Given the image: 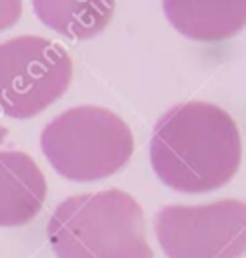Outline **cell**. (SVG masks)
Here are the masks:
<instances>
[{"mask_svg":"<svg viewBox=\"0 0 246 258\" xmlns=\"http://www.w3.org/2000/svg\"><path fill=\"white\" fill-rule=\"evenodd\" d=\"M46 179L24 151H0V226H22L42 208Z\"/></svg>","mask_w":246,"mask_h":258,"instance_id":"8992f818","label":"cell"},{"mask_svg":"<svg viewBox=\"0 0 246 258\" xmlns=\"http://www.w3.org/2000/svg\"><path fill=\"white\" fill-rule=\"evenodd\" d=\"M56 258H153L143 210L121 189L60 202L46 226Z\"/></svg>","mask_w":246,"mask_h":258,"instance_id":"7a4b0ae2","label":"cell"},{"mask_svg":"<svg viewBox=\"0 0 246 258\" xmlns=\"http://www.w3.org/2000/svg\"><path fill=\"white\" fill-rule=\"evenodd\" d=\"M40 147L56 173L71 181H99L127 165L133 153L129 125L113 111L79 105L46 123Z\"/></svg>","mask_w":246,"mask_h":258,"instance_id":"3957f363","label":"cell"},{"mask_svg":"<svg viewBox=\"0 0 246 258\" xmlns=\"http://www.w3.org/2000/svg\"><path fill=\"white\" fill-rule=\"evenodd\" d=\"M36 18L73 40L99 34L111 20L115 0H32Z\"/></svg>","mask_w":246,"mask_h":258,"instance_id":"ba28073f","label":"cell"},{"mask_svg":"<svg viewBox=\"0 0 246 258\" xmlns=\"http://www.w3.org/2000/svg\"><path fill=\"white\" fill-rule=\"evenodd\" d=\"M155 234L167 258H240L246 252V202L165 206Z\"/></svg>","mask_w":246,"mask_h":258,"instance_id":"5b68a950","label":"cell"},{"mask_svg":"<svg viewBox=\"0 0 246 258\" xmlns=\"http://www.w3.org/2000/svg\"><path fill=\"white\" fill-rule=\"evenodd\" d=\"M240 159V131L234 119L214 103H179L167 109L153 127L151 167L175 191L218 189L236 175Z\"/></svg>","mask_w":246,"mask_h":258,"instance_id":"6da1fadb","label":"cell"},{"mask_svg":"<svg viewBox=\"0 0 246 258\" xmlns=\"http://www.w3.org/2000/svg\"><path fill=\"white\" fill-rule=\"evenodd\" d=\"M22 14V0H0V32L14 26Z\"/></svg>","mask_w":246,"mask_h":258,"instance_id":"9c48e42d","label":"cell"},{"mask_svg":"<svg viewBox=\"0 0 246 258\" xmlns=\"http://www.w3.org/2000/svg\"><path fill=\"white\" fill-rule=\"evenodd\" d=\"M73 79V60L42 36H14L0 44V113L30 119L58 101Z\"/></svg>","mask_w":246,"mask_h":258,"instance_id":"277c9868","label":"cell"},{"mask_svg":"<svg viewBox=\"0 0 246 258\" xmlns=\"http://www.w3.org/2000/svg\"><path fill=\"white\" fill-rule=\"evenodd\" d=\"M163 14L179 34L216 42L246 26V0H163Z\"/></svg>","mask_w":246,"mask_h":258,"instance_id":"52a82bcc","label":"cell"},{"mask_svg":"<svg viewBox=\"0 0 246 258\" xmlns=\"http://www.w3.org/2000/svg\"><path fill=\"white\" fill-rule=\"evenodd\" d=\"M6 135H8V129H6L4 125H0V143L6 139Z\"/></svg>","mask_w":246,"mask_h":258,"instance_id":"30bf717a","label":"cell"}]
</instances>
